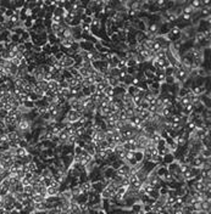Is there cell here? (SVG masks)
<instances>
[{
	"instance_id": "cell-12",
	"label": "cell",
	"mask_w": 211,
	"mask_h": 214,
	"mask_svg": "<svg viewBox=\"0 0 211 214\" xmlns=\"http://www.w3.org/2000/svg\"><path fill=\"white\" fill-rule=\"evenodd\" d=\"M9 214H21V212L14 208V209H12V210H10V212H9Z\"/></svg>"
},
{
	"instance_id": "cell-2",
	"label": "cell",
	"mask_w": 211,
	"mask_h": 214,
	"mask_svg": "<svg viewBox=\"0 0 211 214\" xmlns=\"http://www.w3.org/2000/svg\"><path fill=\"white\" fill-rule=\"evenodd\" d=\"M82 117V113H80L78 111H75V110H69L67 112L65 113L63 118L60 123L62 124H75L77 123L78 120H80V118Z\"/></svg>"
},
{
	"instance_id": "cell-8",
	"label": "cell",
	"mask_w": 211,
	"mask_h": 214,
	"mask_svg": "<svg viewBox=\"0 0 211 214\" xmlns=\"http://www.w3.org/2000/svg\"><path fill=\"white\" fill-rule=\"evenodd\" d=\"M35 84H37V86H38L39 89H41L43 92H45L46 90H49V84H48L46 80H44V79H43V80H41V82L35 83Z\"/></svg>"
},
{
	"instance_id": "cell-9",
	"label": "cell",
	"mask_w": 211,
	"mask_h": 214,
	"mask_svg": "<svg viewBox=\"0 0 211 214\" xmlns=\"http://www.w3.org/2000/svg\"><path fill=\"white\" fill-rule=\"evenodd\" d=\"M154 59H156V60H164V59H166V50L161 49L159 51H156L154 54Z\"/></svg>"
},
{
	"instance_id": "cell-10",
	"label": "cell",
	"mask_w": 211,
	"mask_h": 214,
	"mask_svg": "<svg viewBox=\"0 0 211 214\" xmlns=\"http://www.w3.org/2000/svg\"><path fill=\"white\" fill-rule=\"evenodd\" d=\"M31 201L34 203V204H38V203H42V202H44L45 201V198L43 197V196H41V195H32V197H31Z\"/></svg>"
},
{
	"instance_id": "cell-7",
	"label": "cell",
	"mask_w": 211,
	"mask_h": 214,
	"mask_svg": "<svg viewBox=\"0 0 211 214\" xmlns=\"http://www.w3.org/2000/svg\"><path fill=\"white\" fill-rule=\"evenodd\" d=\"M48 84H49V90H51L56 95L59 89H60L59 82H58V80H55V79H51V80H49V82H48Z\"/></svg>"
},
{
	"instance_id": "cell-3",
	"label": "cell",
	"mask_w": 211,
	"mask_h": 214,
	"mask_svg": "<svg viewBox=\"0 0 211 214\" xmlns=\"http://www.w3.org/2000/svg\"><path fill=\"white\" fill-rule=\"evenodd\" d=\"M129 169L131 167L127 163H123L118 169H116V177L117 178H125V177H129Z\"/></svg>"
},
{
	"instance_id": "cell-4",
	"label": "cell",
	"mask_w": 211,
	"mask_h": 214,
	"mask_svg": "<svg viewBox=\"0 0 211 214\" xmlns=\"http://www.w3.org/2000/svg\"><path fill=\"white\" fill-rule=\"evenodd\" d=\"M28 155V151L26 147H17L15 150V159H23L26 156Z\"/></svg>"
},
{
	"instance_id": "cell-11",
	"label": "cell",
	"mask_w": 211,
	"mask_h": 214,
	"mask_svg": "<svg viewBox=\"0 0 211 214\" xmlns=\"http://www.w3.org/2000/svg\"><path fill=\"white\" fill-rule=\"evenodd\" d=\"M104 96H115V88L108 85L104 90Z\"/></svg>"
},
{
	"instance_id": "cell-5",
	"label": "cell",
	"mask_w": 211,
	"mask_h": 214,
	"mask_svg": "<svg viewBox=\"0 0 211 214\" xmlns=\"http://www.w3.org/2000/svg\"><path fill=\"white\" fill-rule=\"evenodd\" d=\"M81 189L83 190V192L86 193V195H88L89 192H91L93 191V186H91V181L88 179V180H86V181H83V182H81Z\"/></svg>"
},
{
	"instance_id": "cell-6",
	"label": "cell",
	"mask_w": 211,
	"mask_h": 214,
	"mask_svg": "<svg viewBox=\"0 0 211 214\" xmlns=\"http://www.w3.org/2000/svg\"><path fill=\"white\" fill-rule=\"evenodd\" d=\"M60 195V189L54 186H49L46 187V197H59Z\"/></svg>"
},
{
	"instance_id": "cell-1",
	"label": "cell",
	"mask_w": 211,
	"mask_h": 214,
	"mask_svg": "<svg viewBox=\"0 0 211 214\" xmlns=\"http://www.w3.org/2000/svg\"><path fill=\"white\" fill-rule=\"evenodd\" d=\"M33 128H34L33 120H31V119L28 118V116H22L21 119L18 120V123H17L16 130H17L18 133H21L22 135L24 136L26 134H30Z\"/></svg>"
}]
</instances>
